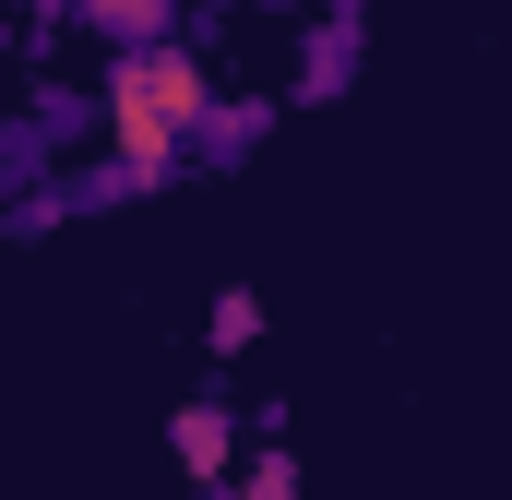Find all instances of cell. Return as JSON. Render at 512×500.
Here are the masks:
<instances>
[{"label":"cell","instance_id":"obj_1","mask_svg":"<svg viewBox=\"0 0 512 500\" xmlns=\"http://www.w3.org/2000/svg\"><path fill=\"white\" fill-rule=\"evenodd\" d=\"M215 108V84H203V60L191 48H131L108 60V191H143V179H167L179 155H191V131Z\"/></svg>","mask_w":512,"mask_h":500},{"label":"cell","instance_id":"obj_2","mask_svg":"<svg viewBox=\"0 0 512 500\" xmlns=\"http://www.w3.org/2000/svg\"><path fill=\"white\" fill-rule=\"evenodd\" d=\"M167 441H179V465H191V477H227L239 417H227V405H179V417H167Z\"/></svg>","mask_w":512,"mask_h":500},{"label":"cell","instance_id":"obj_3","mask_svg":"<svg viewBox=\"0 0 512 500\" xmlns=\"http://www.w3.org/2000/svg\"><path fill=\"white\" fill-rule=\"evenodd\" d=\"M203 334H215V358H239V346H262V298H251V286H227Z\"/></svg>","mask_w":512,"mask_h":500},{"label":"cell","instance_id":"obj_4","mask_svg":"<svg viewBox=\"0 0 512 500\" xmlns=\"http://www.w3.org/2000/svg\"><path fill=\"white\" fill-rule=\"evenodd\" d=\"M84 12H96L108 36H131V48H155V12H167V0H84Z\"/></svg>","mask_w":512,"mask_h":500},{"label":"cell","instance_id":"obj_5","mask_svg":"<svg viewBox=\"0 0 512 500\" xmlns=\"http://www.w3.org/2000/svg\"><path fill=\"white\" fill-rule=\"evenodd\" d=\"M239 500H298V465H286V453H262V465H251V489H239Z\"/></svg>","mask_w":512,"mask_h":500}]
</instances>
